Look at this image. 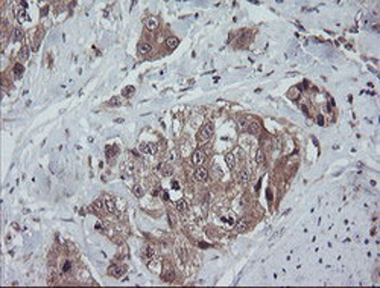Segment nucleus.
Segmentation results:
<instances>
[{
    "mask_svg": "<svg viewBox=\"0 0 380 288\" xmlns=\"http://www.w3.org/2000/svg\"><path fill=\"white\" fill-rule=\"evenodd\" d=\"M176 207H178V211H181V212H186L187 211V203L184 201V200H179L178 203H176Z\"/></svg>",
    "mask_w": 380,
    "mask_h": 288,
    "instance_id": "19",
    "label": "nucleus"
},
{
    "mask_svg": "<svg viewBox=\"0 0 380 288\" xmlns=\"http://www.w3.org/2000/svg\"><path fill=\"white\" fill-rule=\"evenodd\" d=\"M70 267H72V262H70V261H67V262L64 264V267H62V271H69Z\"/></svg>",
    "mask_w": 380,
    "mask_h": 288,
    "instance_id": "26",
    "label": "nucleus"
},
{
    "mask_svg": "<svg viewBox=\"0 0 380 288\" xmlns=\"http://www.w3.org/2000/svg\"><path fill=\"white\" fill-rule=\"evenodd\" d=\"M172 186H174V188H175V189H178V188H179V185H178V183H176V181H174V183H172Z\"/></svg>",
    "mask_w": 380,
    "mask_h": 288,
    "instance_id": "30",
    "label": "nucleus"
},
{
    "mask_svg": "<svg viewBox=\"0 0 380 288\" xmlns=\"http://www.w3.org/2000/svg\"><path fill=\"white\" fill-rule=\"evenodd\" d=\"M298 96H299V88L298 87H294V88L289 90V98L291 99H298Z\"/></svg>",
    "mask_w": 380,
    "mask_h": 288,
    "instance_id": "17",
    "label": "nucleus"
},
{
    "mask_svg": "<svg viewBox=\"0 0 380 288\" xmlns=\"http://www.w3.org/2000/svg\"><path fill=\"white\" fill-rule=\"evenodd\" d=\"M120 104V99L119 98H113L111 101H110V105H119Z\"/></svg>",
    "mask_w": 380,
    "mask_h": 288,
    "instance_id": "24",
    "label": "nucleus"
},
{
    "mask_svg": "<svg viewBox=\"0 0 380 288\" xmlns=\"http://www.w3.org/2000/svg\"><path fill=\"white\" fill-rule=\"evenodd\" d=\"M158 169H160L161 175H164V177H169V175H172V172H174L172 166H170L169 163H163V165H160V166H158Z\"/></svg>",
    "mask_w": 380,
    "mask_h": 288,
    "instance_id": "5",
    "label": "nucleus"
},
{
    "mask_svg": "<svg viewBox=\"0 0 380 288\" xmlns=\"http://www.w3.org/2000/svg\"><path fill=\"white\" fill-rule=\"evenodd\" d=\"M178 44H179V40L176 37H169L166 40V46L169 49H175V47H178Z\"/></svg>",
    "mask_w": 380,
    "mask_h": 288,
    "instance_id": "9",
    "label": "nucleus"
},
{
    "mask_svg": "<svg viewBox=\"0 0 380 288\" xmlns=\"http://www.w3.org/2000/svg\"><path fill=\"white\" fill-rule=\"evenodd\" d=\"M204 160H205V152L204 151L198 150V151H195L192 154V163L193 165H201V163H204Z\"/></svg>",
    "mask_w": 380,
    "mask_h": 288,
    "instance_id": "3",
    "label": "nucleus"
},
{
    "mask_svg": "<svg viewBox=\"0 0 380 288\" xmlns=\"http://www.w3.org/2000/svg\"><path fill=\"white\" fill-rule=\"evenodd\" d=\"M105 206H107V209H108L110 212H116V206H114V201H111V200H107Z\"/></svg>",
    "mask_w": 380,
    "mask_h": 288,
    "instance_id": "21",
    "label": "nucleus"
},
{
    "mask_svg": "<svg viewBox=\"0 0 380 288\" xmlns=\"http://www.w3.org/2000/svg\"><path fill=\"white\" fill-rule=\"evenodd\" d=\"M225 160H227V165H228L230 168H234V165H236V159H234V154H233V152L227 154Z\"/></svg>",
    "mask_w": 380,
    "mask_h": 288,
    "instance_id": "13",
    "label": "nucleus"
},
{
    "mask_svg": "<svg viewBox=\"0 0 380 288\" xmlns=\"http://www.w3.org/2000/svg\"><path fill=\"white\" fill-rule=\"evenodd\" d=\"M236 230H237L239 233L246 232V230H248V222H246V221H243V219H242V221H239V222H237V226H236Z\"/></svg>",
    "mask_w": 380,
    "mask_h": 288,
    "instance_id": "12",
    "label": "nucleus"
},
{
    "mask_svg": "<svg viewBox=\"0 0 380 288\" xmlns=\"http://www.w3.org/2000/svg\"><path fill=\"white\" fill-rule=\"evenodd\" d=\"M268 200L272 201V194H271V191H268Z\"/></svg>",
    "mask_w": 380,
    "mask_h": 288,
    "instance_id": "29",
    "label": "nucleus"
},
{
    "mask_svg": "<svg viewBox=\"0 0 380 288\" xmlns=\"http://www.w3.org/2000/svg\"><path fill=\"white\" fill-rule=\"evenodd\" d=\"M318 124H319V125L324 124V117H322V116H318Z\"/></svg>",
    "mask_w": 380,
    "mask_h": 288,
    "instance_id": "28",
    "label": "nucleus"
},
{
    "mask_svg": "<svg viewBox=\"0 0 380 288\" xmlns=\"http://www.w3.org/2000/svg\"><path fill=\"white\" fill-rule=\"evenodd\" d=\"M28 57H29V50H28V47H21L20 54H18V58H20V60H28Z\"/></svg>",
    "mask_w": 380,
    "mask_h": 288,
    "instance_id": "18",
    "label": "nucleus"
},
{
    "mask_svg": "<svg viewBox=\"0 0 380 288\" xmlns=\"http://www.w3.org/2000/svg\"><path fill=\"white\" fill-rule=\"evenodd\" d=\"M117 151H119V150H117V147H114V148H113V152L116 154ZM107 155H108V157H111V147H108V148H107Z\"/></svg>",
    "mask_w": 380,
    "mask_h": 288,
    "instance_id": "25",
    "label": "nucleus"
},
{
    "mask_svg": "<svg viewBox=\"0 0 380 288\" xmlns=\"http://www.w3.org/2000/svg\"><path fill=\"white\" fill-rule=\"evenodd\" d=\"M140 150L143 152H152V154H155L157 152V145H155V143H141Z\"/></svg>",
    "mask_w": 380,
    "mask_h": 288,
    "instance_id": "6",
    "label": "nucleus"
},
{
    "mask_svg": "<svg viewBox=\"0 0 380 288\" xmlns=\"http://www.w3.org/2000/svg\"><path fill=\"white\" fill-rule=\"evenodd\" d=\"M134 91H135V88H134L133 85H129V87H125V88H123L122 95H123L125 98H131V95H133Z\"/></svg>",
    "mask_w": 380,
    "mask_h": 288,
    "instance_id": "16",
    "label": "nucleus"
},
{
    "mask_svg": "<svg viewBox=\"0 0 380 288\" xmlns=\"http://www.w3.org/2000/svg\"><path fill=\"white\" fill-rule=\"evenodd\" d=\"M213 131H215L213 124H212V122L205 124V125L201 128L199 134H198V142H199V143H204V142H207V140H210L212 136H213Z\"/></svg>",
    "mask_w": 380,
    "mask_h": 288,
    "instance_id": "1",
    "label": "nucleus"
},
{
    "mask_svg": "<svg viewBox=\"0 0 380 288\" xmlns=\"http://www.w3.org/2000/svg\"><path fill=\"white\" fill-rule=\"evenodd\" d=\"M248 131L253 133V134H257V133L260 131V125H258L257 122H251V124H248Z\"/></svg>",
    "mask_w": 380,
    "mask_h": 288,
    "instance_id": "11",
    "label": "nucleus"
},
{
    "mask_svg": "<svg viewBox=\"0 0 380 288\" xmlns=\"http://www.w3.org/2000/svg\"><path fill=\"white\" fill-rule=\"evenodd\" d=\"M108 273L111 274V276H114V278H122L123 274L126 273V265H113L108 270Z\"/></svg>",
    "mask_w": 380,
    "mask_h": 288,
    "instance_id": "2",
    "label": "nucleus"
},
{
    "mask_svg": "<svg viewBox=\"0 0 380 288\" xmlns=\"http://www.w3.org/2000/svg\"><path fill=\"white\" fill-rule=\"evenodd\" d=\"M21 38H23V32H21L20 29H15V31H14V40H15V41H20Z\"/></svg>",
    "mask_w": 380,
    "mask_h": 288,
    "instance_id": "22",
    "label": "nucleus"
},
{
    "mask_svg": "<svg viewBox=\"0 0 380 288\" xmlns=\"http://www.w3.org/2000/svg\"><path fill=\"white\" fill-rule=\"evenodd\" d=\"M133 192H134V195H135V197H138V198H140L141 195H143V188H141L140 185H137V186H134Z\"/></svg>",
    "mask_w": 380,
    "mask_h": 288,
    "instance_id": "20",
    "label": "nucleus"
},
{
    "mask_svg": "<svg viewBox=\"0 0 380 288\" xmlns=\"http://www.w3.org/2000/svg\"><path fill=\"white\" fill-rule=\"evenodd\" d=\"M248 178H250L248 172H246V171H242V174H240V181H242V183H246V181H248Z\"/></svg>",
    "mask_w": 380,
    "mask_h": 288,
    "instance_id": "23",
    "label": "nucleus"
},
{
    "mask_svg": "<svg viewBox=\"0 0 380 288\" xmlns=\"http://www.w3.org/2000/svg\"><path fill=\"white\" fill-rule=\"evenodd\" d=\"M145 24H146V28H148L149 31H155L157 28H158V21H157V18H154V17L146 18V20H145Z\"/></svg>",
    "mask_w": 380,
    "mask_h": 288,
    "instance_id": "7",
    "label": "nucleus"
},
{
    "mask_svg": "<svg viewBox=\"0 0 380 288\" xmlns=\"http://www.w3.org/2000/svg\"><path fill=\"white\" fill-rule=\"evenodd\" d=\"M137 50L140 52V54H149V50H151V44L149 43H145V41H141V43H138V46H137Z\"/></svg>",
    "mask_w": 380,
    "mask_h": 288,
    "instance_id": "10",
    "label": "nucleus"
},
{
    "mask_svg": "<svg viewBox=\"0 0 380 288\" xmlns=\"http://www.w3.org/2000/svg\"><path fill=\"white\" fill-rule=\"evenodd\" d=\"M14 72H15V76H17V78H20V76L23 75V72H24V67H23V64L17 63L15 66H14Z\"/></svg>",
    "mask_w": 380,
    "mask_h": 288,
    "instance_id": "15",
    "label": "nucleus"
},
{
    "mask_svg": "<svg viewBox=\"0 0 380 288\" xmlns=\"http://www.w3.org/2000/svg\"><path fill=\"white\" fill-rule=\"evenodd\" d=\"M102 204H103V203H102L100 200H97V201H94L93 207H94V209H97V211H99V209H102Z\"/></svg>",
    "mask_w": 380,
    "mask_h": 288,
    "instance_id": "27",
    "label": "nucleus"
},
{
    "mask_svg": "<svg viewBox=\"0 0 380 288\" xmlns=\"http://www.w3.org/2000/svg\"><path fill=\"white\" fill-rule=\"evenodd\" d=\"M161 278H163L166 282H170V281H174V278H175V274H174V270L170 268L169 265H166V268H164V271H163V274H161Z\"/></svg>",
    "mask_w": 380,
    "mask_h": 288,
    "instance_id": "4",
    "label": "nucleus"
},
{
    "mask_svg": "<svg viewBox=\"0 0 380 288\" xmlns=\"http://www.w3.org/2000/svg\"><path fill=\"white\" fill-rule=\"evenodd\" d=\"M195 177L198 178L199 181H205V180H207V177H208V172H207V169H205V168H199L198 171H196Z\"/></svg>",
    "mask_w": 380,
    "mask_h": 288,
    "instance_id": "8",
    "label": "nucleus"
},
{
    "mask_svg": "<svg viewBox=\"0 0 380 288\" xmlns=\"http://www.w3.org/2000/svg\"><path fill=\"white\" fill-rule=\"evenodd\" d=\"M256 160H257V163H258V165H263V163H265V152L261 151V150H258V151H257V154H256Z\"/></svg>",
    "mask_w": 380,
    "mask_h": 288,
    "instance_id": "14",
    "label": "nucleus"
}]
</instances>
